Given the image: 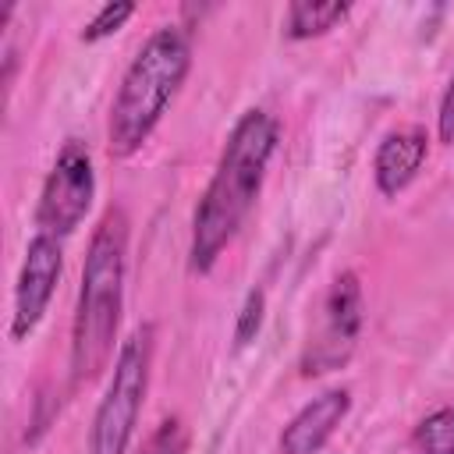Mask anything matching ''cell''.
Segmentation results:
<instances>
[{
  "label": "cell",
  "instance_id": "cell-14",
  "mask_svg": "<svg viewBox=\"0 0 454 454\" xmlns=\"http://www.w3.org/2000/svg\"><path fill=\"white\" fill-rule=\"evenodd\" d=\"M262 312H266V294H262V287H252L245 305H241V312H238V326H234V344L238 348L255 340V333L262 326Z\"/></svg>",
  "mask_w": 454,
  "mask_h": 454
},
{
  "label": "cell",
  "instance_id": "cell-11",
  "mask_svg": "<svg viewBox=\"0 0 454 454\" xmlns=\"http://www.w3.org/2000/svg\"><path fill=\"white\" fill-rule=\"evenodd\" d=\"M411 454H454V404L429 411L411 429Z\"/></svg>",
  "mask_w": 454,
  "mask_h": 454
},
{
  "label": "cell",
  "instance_id": "cell-12",
  "mask_svg": "<svg viewBox=\"0 0 454 454\" xmlns=\"http://www.w3.org/2000/svg\"><path fill=\"white\" fill-rule=\"evenodd\" d=\"M135 14V4H128V0H117V4H103L96 14H92V21L82 28V39L85 43H99V39H106V35H114L128 18Z\"/></svg>",
  "mask_w": 454,
  "mask_h": 454
},
{
  "label": "cell",
  "instance_id": "cell-7",
  "mask_svg": "<svg viewBox=\"0 0 454 454\" xmlns=\"http://www.w3.org/2000/svg\"><path fill=\"white\" fill-rule=\"evenodd\" d=\"M60 270H64V252H60V238H50V234H35L25 248V259H21V273H18V284H14V312H11V340H25L53 291H57V280H60Z\"/></svg>",
  "mask_w": 454,
  "mask_h": 454
},
{
  "label": "cell",
  "instance_id": "cell-9",
  "mask_svg": "<svg viewBox=\"0 0 454 454\" xmlns=\"http://www.w3.org/2000/svg\"><path fill=\"white\" fill-rule=\"evenodd\" d=\"M426 153H429V138L422 128H397L390 131L380 149H376V160H372V177H376V188L383 195H397L404 192L415 174L422 170L426 163Z\"/></svg>",
  "mask_w": 454,
  "mask_h": 454
},
{
  "label": "cell",
  "instance_id": "cell-4",
  "mask_svg": "<svg viewBox=\"0 0 454 454\" xmlns=\"http://www.w3.org/2000/svg\"><path fill=\"white\" fill-rule=\"evenodd\" d=\"M153 348H156L153 323L135 326L131 337L121 344L106 394L92 415L85 454H128V443L135 436V426H138V415L145 404V390H149Z\"/></svg>",
  "mask_w": 454,
  "mask_h": 454
},
{
  "label": "cell",
  "instance_id": "cell-8",
  "mask_svg": "<svg viewBox=\"0 0 454 454\" xmlns=\"http://www.w3.org/2000/svg\"><path fill=\"white\" fill-rule=\"evenodd\" d=\"M351 411V394L344 387L312 397L280 433V454H319L337 426Z\"/></svg>",
  "mask_w": 454,
  "mask_h": 454
},
{
  "label": "cell",
  "instance_id": "cell-5",
  "mask_svg": "<svg viewBox=\"0 0 454 454\" xmlns=\"http://www.w3.org/2000/svg\"><path fill=\"white\" fill-rule=\"evenodd\" d=\"M92 195H96L92 156H89L85 142L67 138L43 181V192H39V206H35L39 234H50V238L71 234L85 220Z\"/></svg>",
  "mask_w": 454,
  "mask_h": 454
},
{
  "label": "cell",
  "instance_id": "cell-2",
  "mask_svg": "<svg viewBox=\"0 0 454 454\" xmlns=\"http://www.w3.org/2000/svg\"><path fill=\"white\" fill-rule=\"evenodd\" d=\"M128 213L110 206L85 252L82 287L71 323V383H92L114 358L121 309H124V273H128Z\"/></svg>",
  "mask_w": 454,
  "mask_h": 454
},
{
  "label": "cell",
  "instance_id": "cell-10",
  "mask_svg": "<svg viewBox=\"0 0 454 454\" xmlns=\"http://www.w3.org/2000/svg\"><path fill=\"white\" fill-rule=\"evenodd\" d=\"M348 4L340 0H326V4H316V0H294L287 7V25L284 32L291 39H312V35H326L337 21L348 18Z\"/></svg>",
  "mask_w": 454,
  "mask_h": 454
},
{
  "label": "cell",
  "instance_id": "cell-6",
  "mask_svg": "<svg viewBox=\"0 0 454 454\" xmlns=\"http://www.w3.org/2000/svg\"><path fill=\"white\" fill-rule=\"evenodd\" d=\"M362 323H365L362 284H358V277L351 270H344V273L333 277V284L326 291L323 326H319L316 337H309V348L301 355V372L305 376H319V372L340 369L355 351Z\"/></svg>",
  "mask_w": 454,
  "mask_h": 454
},
{
  "label": "cell",
  "instance_id": "cell-13",
  "mask_svg": "<svg viewBox=\"0 0 454 454\" xmlns=\"http://www.w3.org/2000/svg\"><path fill=\"white\" fill-rule=\"evenodd\" d=\"M184 450H188L184 422H181L177 415H170V419H163V422L149 433V440L142 443L138 454H184Z\"/></svg>",
  "mask_w": 454,
  "mask_h": 454
},
{
  "label": "cell",
  "instance_id": "cell-15",
  "mask_svg": "<svg viewBox=\"0 0 454 454\" xmlns=\"http://www.w3.org/2000/svg\"><path fill=\"white\" fill-rule=\"evenodd\" d=\"M436 135H440V142L454 145V78H450V85H447V92H443V99H440V114H436Z\"/></svg>",
  "mask_w": 454,
  "mask_h": 454
},
{
  "label": "cell",
  "instance_id": "cell-3",
  "mask_svg": "<svg viewBox=\"0 0 454 454\" xmlns=\"http://www.w3.org/2000/svg\"><path fill=\"white\" fill-rule=\"evenodd\" d=\"M188 67H192V50L181 28L163 25L145 39V46L128 64L110 106L106 145L114 160H128L149 142L167 103L177 96L181 82L188 78Z\"/></svg>",
  "mask_w": 454,
  "mask_h": 454
},
{
  "label": "cell",
  "instance_id": "cell-1",
  "mask_svg": "<svg viewBox=\"0 0 454 454\" xmlns=\"http://www.w3.org/2000/svg\"><path fill=\"white\" fill-rule=\"evenodd\" d=\"M280 124L266 110H245L227 135V145L216 160V170L195 206L192 216V245L188 266L195 273H209L220 252L238 234L252 202L259 199L266 167L277 153Z\"/></svg>",
  "mask_w": 454,
  "mask_h": 454
}]
</instances>
